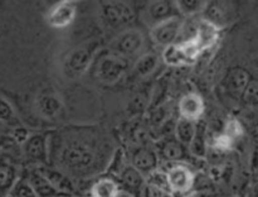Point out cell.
<instances>
[{
    "label": "cell",
    "mask_w": 258,
    "mask_h": 197,
    "mask_svg": "<svg viewBox=\"0 0 258 197\" xmlns=\"http://www.w3.org/2000/svg\"><path fill=\"white\" fill-rule=\"evenodd\" d=\"M123 183L127 186V188L136 189L143 184V177H141L140 172L133 167H127L122 174Z\"/></svg>",
    "instance_id": "obj_22"
},
{
    "label": "cell",
    "mask_w": 258,
    "mask_h": 197,
    "mask_svg": "<svg viewBox=\"0 0 258 197\" xmlns=\"http://www.w3.org/2000/svg\"><path fill=\"white\" fill-rule=\"evenodd\" d=\"M206 15L208 22L218 27V23L228 22L229 18V5L223 2H213L206 4Z\"/></svg>",
    "instance_id": "obj_13"
},
{
    "label": "cell",
    "mask_w": 258,
    "mask_h": 197,
    "mask_svg": "<svg viewBox=\"0 0 258 197\" xmlns=\"http://www.w3.org/2000/svg\"><path fill=\"white\" fill-rule=\"evenodd\" d=\"M251 81V77H249L248 73L243 70H238L233 73L232 76V86L234 87V90L237 91H243L246 88V86L248 85V82Z\"/></svg>",
    "instance_id": "obj_26"
},
{
    "label": "cell",
    "mask_w": 258,
    "mask_h": 197,
    "mask_svg": "<svg viewBox=\"0 0 258 197\" xmlns=\"http://www.w3.org/2000/svg\"><path fill=\"white\" fill-rule=\"evenodd\" d=\"M126 70V62L117 57H106L97 66V75L103 82H115Z\"/></svg>",
    "instance_id": "obj_3"
},
{
    "label": "cell",
    "mask_w": 258,
    "mask_h": 197,
    "mask_svg": "<svg viewBox=\"0 0 258 197\" xmlns=\"http://www.w3.org/2000/svg\"><path fill=\"white\" fill-rule=\"evenodd\" d=\"M175 5L183 13L191 14V13L199 12L201 9H203L206 7V3L197 2V0H183V2H178Z\"/></svg>",
    "instance_id": "obj_27"
},
{
    "label": "cell",
    "mask_w": 258,
    "mask_h": 197,
    "mask_svg": "<svg viewBox=\"0 0 258 197\" xmlns=\"http://www.w3.org/2000/svg\"><path fill=\"white\" fill-rule=\"evenodd\" d=\"M134 164L140 171H151L156 166L155 154L149 151H140L134 157Z\"/></svg>",
    "instance_id": "obj_19"
},
{
    "label": "cell",
    "mask_w": 258,
    "mask_h": 197,
    "mask_svg": "<svg viewBox=\"0 0 258 197\" xmlns=\"http://www.w3.org/2000/svg\"><path fill=\"white\" fill-rule=\"evenodd\" d=\"M156 65H158V58H156V56H144V57L139 61L138 65H136V71H138L140 75H148L151 71L155 70Z\"/></svg>",
    "instance_id": "obj_25"
},
{
    "label": "cell",
    "mask_w": 258,
    "mask_h": 197,
    "mask_svg": "<svg viewBox=\"0 0 258 197\" xmlns=\"http://www.w3.org/2000/svg\"><path fill=\"white\" fill-rule=\"evenodd\" d=\"M194 133H196V126L191 121L185 120V119H181L179 121L178 126H176V134L181 143H190Z\"/></svg>",
    "instance_id": "obj_20"
},
{
    "label": "cell",
    "mask_w": 258,
    "mask_h": 197,
    "mask_svg": "<svg viewBox=\"0 0 258 197\" xmlns=\"http://www.w3.org/2000/svg\"><path fill=\"white\" fill-rule=\"evenodd\" d=\"M14 197H37L35 192L33 191L32 186L25 182H19L15 184L14 189H13V194Z\"/></svg>",
    "instance_id": "obj_30"
},
{
    "label": "cell",
    "mask_w": 258,
    "mask_h": 197,
    "mask_svg": "<svg viewBox=\"0 0 258 197\" xmlns=\"http://www.w3.org/2000/svg\"><path fill=\"white\" fill-rule=\"evenodd\" d=\"M103 19L112 27H118L133 19V12L123 3H106L102 9Z\"/></svg>",
    "instance_id": "obj_5"
},
{
    "label": "cell",
    "mask_w": 258,
    "mask_h": 197,
    "mask_svg": "<svg viewBox=\"0 0 258 197\" xmlns=\"http://www.w3.org/2000/svg\"><path fill=\"white\" fill-rule=\"evenodd\" d=\"M39 174L42 177H44V178L62 194H68L73 192L72 183H71L70 179H68L64 174L48 168H40Z\"/></svg>",
    "instance_id": "obj_12"
},
{
    "label": "cell",
    "mask_w": 258,
    "mask_h": 197,
    "mask_svg": "<svg viewBox=\"0 0 258 197\" xmlns=\"http://www.w3.org/2000/svg\"><path fill=\"white\" fill-rule=\"evenodd\" d=\"M15 139H17L18 141H25L27 140V131L25 130H15V134H14Z\"/></svg>",
    "instance_id": "obj_34"
},
{
    "label": "cell",
    "mask_w": 258,
    "mask_h": 197,
    "mask_svg": "<svg viewBox=\"0 0 258 197\" xmlns=\"http://www.w3.org/2000/svg\"><path fill=\"white\" fill-rule=\"evenodd\" d=\"M217 39H218V27L209 23L208 20H202L198 23L194 42L198 45L199 51H203L213 45Z\"/></svg>",
    "instance_id": "obj_10"
},
{
    "label": "cell",
    "mask_w": 258,
    "mask_h": 197,
    "mask_svg": "<svg viewBox=\"0 0 258 197\" xmlns=\"http://www.w3.org/2000/svg\"><path fill=\"white\" fill-rule=\"evenodd\" d=\"M179 110H180L183 119L193 123V121L198 120L203 114L204 103L201 96L196 95V93H188L179 103Z\"/></svg>",
    "instance_id": "obj_9"
},
{
    "label": "cell",
    "mask_w": 258,
    "mask_h": 197,
    "mask_svg": "<svg viewBox=\"0 0 258 197\" xmlns=\"http://www.w3.org/2000/svg\"><path fill=\"white\" fill-rule=\"evenodd\" d=\"M15 120L14 111L10 104L4 98H0V121L4 123H13Z\"/></svg>",
    "instance_id": "obj_28"
},
{
    "label": "cell",
    "mask_w": 258,
    "mask_h": 197,
    "mask_svg": "<svg viewBox=\"0 0 258 197\" xmlns=\"http://www.w3.org/2000/svg\"><path fill=\"white\" fill-rule=\"evenodd\" d=\"M25 153L34 161L44 162L47 158L44 138L40 135H34L28 139L27 144H25Z\"/></svg>",
    "instance_id": "obj_14"
},
{
    "label": "cell",
    "mask_w": 258,
    "mask_h": 197,
    "mask_svg": "<svg viewBox=\"0 0 258 197\" xmlns=\"http://www.w3.org/2000/svg\"><path fill=\"white\" fill-rule=\"evenodd\" d=\"M38 109L44 116H54L60 109V100L53 93L42 95L37 101Z\"/></svg>",
    "instance_id": "obj_17"
},
{
    "label": "cell",
    "mask_w": 258,
    "mask_h": 197,
    "mask_svg": "<svg viewBox=\"0 0 258 197\" xmlns=\"http://www.w3.org/2000/svg\"><path fill=\"white\" fill-rule=\"evenodd\" d=\"M143 44V37L136 30H128L118 37L116 42V50L122 55H133L140 50Z\"/></svg>",
    "instance_id": "obj_11"
},
{
    "label": "cell",
    "mask_w": 258,
    "mask_h": 197,
    "mask_svg": "<svg viewBox=\"0 0 258 197\" xmlns=\"http://www.w3.org/2000/svg\"><path fill=\"white\" fill-rule=\"evenodd\" d=\"M60 161L63 166L73 173H85L95 164V156L85 144L73 143L63 149Z\"/></svg>",
    "instance_id": "obj_1"
},
{
    "label": "cell",
    "mask_w": 258,
    "mask_h": 197,
    "mask_svg": "<svg viewBox=\"0 0 258 197\" xmlns=\"http://www.w3.org/2000/svg\"><path fill=\"white\" fill-rule=\"evenodd\" d=\"M178 9L175 4L170 2H155L150 5V13L151 18L158 22H164V20L171 19L174 14H175V10Z\"/></svg>",
    "instance_id": "obj_15"
},
{
    "label": "cell",
    "mask_w": 258,
    "mask_h": 197,
    "mask_svg": "<svg viewBox=\"0 0 258 197\" xmlns=\"http://www.w3.org/2000/svg\"><path fill=\"white\" fill-rule=\"evenodd\" d=\"M243 97L246 103L256 104L257 103V82L256 80H251L246 88L243 90Z\"/></svg>",
    "instance_id": "obj_31"
},
{
    "label": "cell",
    "mask_w": 258,
    "mask_h": 197,
    "mask_svg": "<svg viewBox=\"0 0 258 197\" xmlns=\"http://www.w3.org/2000/svg\"><path fill=\"white\" fill-rule=\"evenodd\" d=\"M186 197H196V196H194V194H190V196H186Z\"/></svg>",
    "instance_id": "obj_35"
},
{
    "label": "cell",
    "mask_w": 258,
    "mask_h": 197,
    "mask_svg": "<svg viewBox=\"0 0 258 197\" xmlns=\"http://www.w3.org/2000/svg\"><path fill=\"white\" fill-rule=\"evenodd\" d=\"M117 194L118 187L112 179H101L92 188L93 197H117Z\"/></svg>",
    "instance_id": "obj_18"
},
{
    "label": "cell",
    "mask_w": 258,
    "mask_h": 197,
    "mask_svg": "<svg viewBox=\"0 0 258 197\" xmlns=\"http://www.w3.org/2000/svg\"><path fill=\"white\" fill-rule=\"evenodd\" d=\"M232 145V139L229 136H227L226 134H222L218 138L216 139V143H214V146L219 151H227V149L231 148Z\"/></svg>",
    "instance_id": "obj_33"
},
{
    "label": "cell",
    "mask_w": 258,
    "mask_h": 197,
    "mask_svg": "<svg viewBox=\"0 0 258 197\" xmlns=\"http://www.w3.org/2000/svg\"><path fill=\"white\" fill-rule=\"evenodd\" d=\"M180 29V22H179L178 19H175V18H171V19L164 20V22L159 23V24L154 28L153 37L154 39H155V42L160 43V44L170 45L171 43L176 39Z\"/></svg>",
    "instance_id": "obj_7"
},
{
    "label": "cell",
    "mask_w": 258,
    "mask_h": 197,
    "mask_svg": "<svg viewBox=\"0 0 258 197\" xmlns=\"http://www.w3.org/2000/svg\"><path fill=\"white\" fill-rule=\"evenodd\" d=\"M166 182L175 192H188L193 184V173L184 166H175L166 174Z\"/></svg>",
    "instance_id": "obj_6"
},
{
    "label": "cell",
    "mask_w": 258,
    "mask_h": 197,
    "mask_svg": "<svg viewBox=\"0 0 258 197\" xmlns=\"http://www.w3.org/2000/svg\"><path fill=\"white\" fill-rule=\"evenodd\" d=\"M17 179V166L10 154L0 152V193L9 191Z\"/></svg>",
    "instance_id": "obj_8"
},
{
    "label": "cell",
    "mask_w": 258,
    "mask_h": 197,
    "mask_svg": "<svg viewBox=\"0 0 258 197\" xmlns=\"http://www.w3.org/2000/svg\"><path fill=\"white\" fill-rule=\"evenodd\" d=\"M9 197H14V196H9Z\"/></svg>",
    "instance_id": "obj_36"
},
{
    "label": "cell",
    "mask_w": 258,
    "mask_h": 197,
    "mask_svg": "<svg viewBox=\"0 0 258 197\" xmlns=\"http://www.w3.org/2000/svg\"><path fill=\"white\" fill-rule=\"evenodd\" d=\"M75 17V4L70 2H60L49 10L47 15V22L54 28H64L73 22Z\"/></svg>",
    "instance_id": "obj_4"
},
{
    "label": "cell",
    "mask_w": 258,
    "mask_h": 197,
    "mask_svg": "<svg viewBox=\"0 0 258 197\" xmlns=\"http://www.w3.org/2000/svg\"><path fill=\"white\" fill-rule=\"evenodd\" d=\"M163 153L166 158L174 161V159L180 158L181 154H183V149H181V146L179 145L176 141H169V143L164 146Z\"/></svg>",
    "instance_id": "obj_29"
},
{
    "label": "cell",
    "mask_w": 258,
    "mask_h": 197,
    "mask_svg": "<svg viewBox=\"0 0 258 197\" xmlns=\"http://www.w3.org/2000/svg\"><path fill=\"white\" fill-rule=\"evenodd\" d=\"M197 133H194L193 139H191V152L196 156L203 157L206 156V134H204V124L197 129Z\"/></svg>",
    "instance_id": "obj_21"
},
{
    "label": "cell",
    "mask_w": 258,
    "mask_h": 197,
    "mask_svg": "<svg viewBox=\"0 0 258 197\" xmlns=\"http://www.w3.org/2000/svg\"><path fill=\"white\" fill-rule=\"evenodd\" d=\"M98 48V42L92 40L86 44L81 45L77 50L73 51L67 60V71L71 75H81L85 72L86 68L88 67L90 62L92 61L96 51Z\"/></svg>",
    "instance_id": "obj_2"
},
{
    "label": "cell",
    "mask_w": 258,
    "mask_h": 197,
    "mask_svg": "<svg viewBox=\"0 0 258 197\" xmlns=\"http://www.w3.org/2000/svg\"><path fill=\"white\" fill-rule=\"evenodd\" d=\"M242 131H243V129H242L241 124H239L238 121L236 120L228 121L226 128V135L229 136L232 140H233V138H237V136L242 135Z\"/></svg>",
    "instance_id": "obj_32"
},
{
    "label": "cell",
    "mask_w": 258,
    "mask_h": 197,
    "mask_svg": "<svg viewBox=\"0 0 258 197\" xmlns=\"http://www.w3.org/2000/svg\"><path fill=\"white\" fill-rule=\"evenodd\" d=\"M179 48H180V52L181 55H183L185 62H193V61H196V58L198 57L199 52H201L198 45H197L196 42H194V39L180 43V44H179Z\"/></svg>",
    "instance_id": "obj_24"
},
{
    "label": "cell",
    "mask_w": 258,
    "mask_h": 197,
    "mask_svg": "<svg viewBox=\"0 0 258 197\" xmlns=\"http://www.w3.org/2000/svg\"><path fill=\"white\" fill-rule=\"evenodd\" d=\"M30 183H32V188L35 192V194H39L42 197H57L62 194L44 177L40 176L39 173L32 174V177H30Z\"/></svg>",
    "instance_id": "obj_16"
},
{
    "label": "cell",
    "mask_w": 258,
    "mask_h": 197,
    "mask_svg": "<svg viewBox=\"0 0 258 197\" xmlns=\"http://www.w3.org/2000/svg\"><path fill=\"white\" fill-rule=\"evenodd\" d=\"M164 61L169 65H181V63H186L185 60H184L183 55L180 52V48L179 45L170 44L166 47L165 52H164Z\"/></svg>",
    "instance_id": "obj_23"
}]
</instances>
